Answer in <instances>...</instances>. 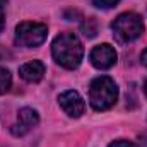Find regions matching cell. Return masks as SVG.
I'll return each instance as SVG.
<instances>
[{"instance_id": "6da1fadb", "label": "cell", "mask_w": 147, "mask_h": 147, "mask_svg": "<svg viewBox=\"0 0 147 147\" xmlns=\"http://www.w3.org/2000/svg\"><path fill=\"white\" fill-rule=\"evenodd\" d=\"M51 55L60 67L74 70L82 62L84 48H82V43L79 41V38L74 33H60L53 39Z\"/></svg>"}, {"instance_id": "7a4b0ae2", "label": "cell", "mask_w": 147, "mask_h": 147, "mask_svg": "<svg viewBox=\"0 0 147 147\" xmlns=\"http://www.w3.org/2000/svg\"><path fill=\"white\" fill-rule=\"evenodd\" d=\"M118 99V87L108 75L96 77L89 87V103L96 111H106L115 106Z\"/></svg>"}, {"instance_id": "3957f363", "label": "cell", "mask_w": 147, "mask_h": 147, "mask_svg": "<svg viewBox=\"0 0 147 147\" xmlns=\"http://www.w3.org/2000/svg\"><path fill=\"white\" fill-rule=\"evenodd\" d=\"M113 34L118 43H132L144 33V21L135 12H123L111 22Z\"/></svg>"}, {"instance_id": "277c9868", "label": "cell", "mask_w": 147, "mask_h": 147, "mask_svg": "<svg viewBox=\"0 0 147 147\" xmlns=\"http://www.w3.org/2000/svg\"><path fill=\"white\" fill-rule=\"evenodd\" d=\"M48 36V28L41 22L24 21L16 28V43L24 48H34L45 43Z\"/></svg>"}, {"instance_id": "5b68a950", "label": "cell", "mask_w": 147, "mask_h": 147, "mask_svg": "<svg viewBox=\"0 0 147 147\" xmlns=\"http://www.w3.org/2000/svg\"><path fill=\"white\" fill-rule=\"evenodd\" d=\"M89 58H91V63H92L96 69H99V70H108V69H111V67L116 63L118 55H116V51H115V48H113L111 45L103 43V45H98V46L92 48Z\"/></svg>"}, {"instance_id": "8992f818", "label": "cell", "mask_w": 147, "mask_h": 147, "mask_svg": "<svg viewBox=\"0 0 147 147\" xmlns=\"http://www.w3.org/2000/svg\"><path fill=\"white\" fill-rule=\"evenodd\" d=\"M39 121V115L33 108H21L17 113V123H14L10 127V132L17 137L26 135L31 128H34Z\"/></svg>"}, {"instance_id": "52a82bcc", "label": "cell", "mask_w": 147, "mask_h": 147, "mask_svg": "<svg viewBox=\"0 0 147 147\" xmlns=\"http://www.w3.org/2000/svg\"><path fill=\"white\" fill-rule=\"evenodd\" d=\"M58 105L72 118H79L84 113V108H86V103H84L82 96L77 91H65V92H62L58 96Z\"/></svg>"}, {"instance_id": "ba28073f", "label": "cell", "mask_w": 147, "mask_h": 147, "mask_svg": "<svg viewBox=\"0 0 147 147\" xmlns=\"http://www.w3.org/2000/svg\"><path fill=\"white\" fill-rule=\"evenodd\" d=\"M45 70H46V69H45L43 62H39V60H31V62L21 65L19 74H21V77H22L26 82H39V80L43 79V75H45Z\"/></svg>"}, {"instance_id": "9c48e42d", "label": "cell", "mask_w": 147, "mask_h": 147, "mask_svg": "<svg viewBox=\"0 0 147 147\" xmlns=\"http://www.w3.org/2000/svg\"><path fill=\"white\" fill-rule=\"evenodd\" d=\"M12 84V75L5 67H0V94H5L10 89Z\"/></svg>"}, {"instance_id": "30bf717a", "label": "cell", "mask_w": 147, "mask_h": 147, "mask_svg": "<svg viewBox=\"0 0 147 147\" xmlns=\"http://www.w3.org/2000/svg\"><path fill=\"white\" fill-rule=\"evenodd\" d=\"M82 33L87 38H94L98 34V22L96 19H87L84 24H82Z\"/></svg>"}, {"instance_id": "8fae6325", "label": "cell", "mask_w": 147, "mask_h": 147, "mask_svg": "<svg viewBox=\"0 0 147 147\" xmlns=\"http://www.w3.org/2000/svg\"><path fill=\"white\" fill-rule=\"evenodd\" d=\"M118 2H120V0H92V3H94L96 7H99V9H111V7H115Z\"/></svg>"}, {"instance_id": "7c38bea8", "label": "cell", "mask_w": 147, "mask_h": 147, "mask_svg": "<svg viewBox=\"0 0 147 147\" xmlns=\"http://www.w3.org/2000/svg\"><path fill=\"white\" fill-rule=\"evenodd\" d=\"M110 147H137L134 142H128V140H116V142H113Z\"/></svg>"}, {"instance_id": "4fadbf2b", "label": "cell", "mask_w": 147, "mask_h": 147, "mask_svg": "<svg viewBox=\"0 0 147 147\" xmlns=\"http://www.w3.org/2000/svg\"><path fill=\"white\" fill-rule=\"evenodd\" d=\"M140 62H142V65H146L147 67V48L142 51V55H140Z\"/></svg>"}, {"instance_id": "5bb4252c", "label": "cell", "mask_w": 147, "mask_h": 147, "mask_svg": "<svg viewBox=\"0 0 147 147\" xmlns=\"http://www.w3.org/2000/svg\"><path fill=\"white\" fill-rule=\"evenodd\" d=\"M3 28H5V17H3V14L0 12V33L3 31Z\"/></svg>"}, {"instance_id": "9a60e30c", "label": "cell", "mask_w": 147, "mask_h": 147, "mask_svg": "<svg viewBox=\"0 0 147 147\" xmlns=\"http://www.w3.org/2000/svg\"><path fill=\"white\" fill-rule=\"evenodd\" d=\"M144 92H146V96H147V79H146V82H144Z\"/></svg>"}, {"instance_id": "2e32d148", "label": "cell", "mask_w": 147, "mask_h": 147, "mask_svg": "<svg viewBox=\"0 0 147 147\" xmlns=\"http://www.w3.org/2000/svg\"><path fill=\"white\" fill-rule=\"evenodd\" d=\"M5 3H7V0H0V9H2V7H3Z\"/></svg>"}]
</instances>
